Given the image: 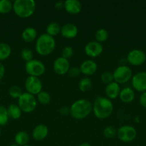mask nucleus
<instances>
[{
  "instance_id": "obj_20",
  "label": "nucleus",
  "mask_w": 146,
  "mask_h": 146,
  "mask_svg": "<svg viewBox=\"0 0 146 146\" xmlns=\"http://www.w3.org/2000/svg\"><path fill=\"white\" fill-rule=\"evenodd\" d=\"M135 96V94L134 91L130 87H126L120 91L119 97L123 102L128 104V103H131L134 100Z\"/></svg>"
},
{
  "instance_id": "obj_16",
  "label": "nucleus",
  "mask_w": 146,
  "mask_h": 146,
  "mask_svg": "<svg viewBox=\"0 0 146 146\" xmlns=\"http://www.w3.org/2000/svg\"><path fill=\"white\" fill-rule=\"evenodd\" d=\"M64 8L70 14H77L81 11L82 4L77 0H66L64 1Z\"/></svg>"
},
{
  "instance_id": "obj_43",
  "label": "nucleus",
  "mask_w": 146,
  "mask_h": 146,
  "mask_svg": "<svg viewBox=\"0 0 146 146\" xmlns=\"http://www.w3.org/2000/svg\"><path fill=\"white\" fill-rule=\"evenodd\" d=\"M24 146H31V145H24Z\"/></svg>"
},
{
  "instance_id": "obj_3",
  "label": "nucleus",
  "mask_w": 146,
  "mask_h": 146,
  "mask_svg": "<svg viewBox=\"0 0 146 146\" xmlns=\"http://www.w3.org/2000/svg\"><path fill=\"white\" fill-rule=\"evenodd\" d=\"M56 47V42L54 37L47 33L42 34L37 37L35 43V50L41 56H47L54 51Z\"/></svg>"
},
{
  "instance_id": "obj_2",
  "label": "nucleus",
  "mask_w": 146,
  "mask_h": 146,
  "mask_svg": "<svg viewBox=\"0 0 146 146\" xmlns=\"http://www.w3.org/2000/svg\"><path fill=\"white\" fill-rule=\"evenodd\" d=\"M70 115L73 118L82 120L87 118L92 111V104L89 100L79 99L72 104Z\"/></svg>"
},
{
  "instance_id": "obj_37",
  "label": "nucleus",
  "mask_w": 146,
  "mask_h": 146,
  "mask_svg": "<svg viewBox=\"0 0 146 146\" xmlns=\"http://www.w3.org/2000/svg\"><path fill=\"white\" fill-rule=\"evenodd\" d=\"M60 113L62 115H67L70 114V108L67 106H63L60 108Z\"/></svg>"
},
{
  "instance_id": "obj_22",
  "label": "nucleus",
  "mask_w": 146,
  "mask_h": 146,
  "mask_svg": "<svg viewBox=\"0 0 146 146\" xmlns=\"http://www.w3.org/2000/svg\"><path fill=\"white\" fill-rule=\"evenodd\" d=\"M9 117L14 120H17L21 116V110L19 107L18 105L16 104H10L7 108Z\"/></svg>"
},
{
  "instance_id": "obj_25",
  "label": "nucleus",
  "mask_w": 146,
  "mask_h": 146,
  "mask_svg": "<svg viewBox=\"0 0 146 146\" xmlns=\"http://www.w3.org/2000/svg\"><path fill=\"white\" fill-rule=\"evenodd\" d=\"M92 86V82L88 77H84L81 78L78 84L79 89L82 92H87L89 90L91 89Z\"/></svg>"
},
{
  "instance_id": "obj_17",
  "label": "nucleus",
  "mask_w": 146,
  "mask_h": 146,
  "mask_svg": "<svg viewBox=\"0 0 146 146\" xmlns=\"http://www.w3.org/2000/svg\"><path fill=\"white\" fill-rule=\"evenodd\" d=\"M120 87L117 83L115 81L110 83V84H107L104 89V92H105L106 96L109 99H115L119 96L120 93Z\"/></svg>"
},
{
  "instance_id": "obj_35",
  "label": "nucleus",
  "mask_w": 146,
  "mask_h": 146,
  "mask_svg": "<svg viewBox=\"0 0 146 146\" xmlns=\"http://www.w3.org/2000/svg\"><path fill=\"white\" fill-rule=\"evenodd\" d=\"M68 75L70 76V77H72V78H76V77L79 76L81 72H80V68L77 66H72L70 67V69L68 71Z\"/></svg>"
},
{
  "instance_id": "obj_6",
  "label": "nucleus",
  "mask_w": 146,
  "mask_h": 146,
  "mask_svg": "<svg viewBox=\"0 0 146 146\" xmlns=\"http://www.w3.org/2000/svg\"><path fill=\"white\" fill-rule=\"evenodd\" d=\"M24 68L29 76L40 77L42 76L46 71V67L44 63L40 60L34 58L30 61L26 62Z\"/></svg>"
},
{
  "instance_id": "obj_24",
  "label": "nucleus",
  "mask_w": 146,
  "mask_h": 146,
  "mask_svg": "<svg viewBox=\"0 0 146 146\" xmlns=\"http://www.w3.org/2000/svg\"><path fill=\"white\" fill-rule=\"evenodd\" d=\"M46 31H47V34L54 37L60 34V31H61V27L58 23L51 22L47 25Z\"/></svg>"
},
{
  "instance_id": "obj_5",
  "label": "nucleus",
  "mask_w": 146,
  "mask_h": 146,
  "mask_svg": "<svg viewBox=\"0 0 146 146\" xmlns=\"http://www.w3.org/2000/svg\"><path fill=\"white\" fill-rule=\"evenodd\" d=\"M37 105V98L29 93H23L18 99V106L24 113H31L35 110Z\"/></svg>"
},
{
  "instance_id": "obj_29",
  "label": "nucleus",
  "mask_w": 146,
  "mask_h": 146,
  "mask_svg": "<svg viewBox=\"0 0 146 146\" xmlns=\"http://www.w3.org/2000/svg\"><path fill=\"white\" fill-rule=\"evenodd\" d=\"M8 112L7 108L3 106H0V126H4L7 124L9 121Z\"/></svg>"
},
{
  "instance_id": "obj_19",
  "label": "nucleus",
  "mask_w": 146,
  "mask_h": 146,
  "mask_svg": "<svg viewBox=\"0 0 146 146\" xmlns=\"http://www.w3.org/2000/svg\"><path fill=\"white\" fill-rule=\"evenodd\" d=\"M37 37V31L32 27H29L24 29L21 33V38L25 42H32Z\"/></svg>"
},
{
  "instance_id": "obj_15",
  "label": "nucleus",
  "mask_w": 146,
  "mask_h": 146,
  "mask_svg": "<svg viewBox=\"0 0 146 146\" xmlns=\"http://www.w3.org/2000/svg\"><path fill=\"white\" fill-rule=\"evenodd\" d=\"M60 34L66 38H73L78 34V28L72 23H67L61 27Z\"/></svg>"
},
{
  "instance_id": "obj_28",
  "label": "nucleus",
  "mask_w": 146,
  "mask_h": 146,
  "mask_svg": "<svg viewBox=\"0 0 146 146\" xmlns=\"http://www.w3.org/2000/svg\"><path fill=\"white\" fill-rule=\"evenodd\" d=\"M109 34L108 31L105 29H99L95 32V38L96 41L98 42L102 43L105 41L108 38Z\"/></svg>"
},
{
  "instance_id": "obj_33",
  "label": "nucleus",
  "mask_w": 146,
  "mask_h": 146,
  "mask_svg": "<svg viewBox=\"0 0 146 146\" xmlns=\"http://www.w3.org/2000/svg\"><path fill=\"white\" fill-rule=\"evenodd\" d=\"M101 81H102L104 84H110V83L114 81V78H113V74L110 72V71H104L102 74L101 75Z\"/></svg>"
},
{
  "instance_id": "obj_26",
  "label": "nucleus",
  "mask_w": 146,
  "mask_h": 146,
  "mask_svg": "<svg viewBox=\"0 0 146 146\" xmlns=\"http://www.w3.org/2000/svg\"><path fill=\"white\" fill-rule=\"evenodd\" d=\"M13 9V3L9 0H0V14H6Z\"/></svg>"
},
{
  "instance_id": "obj_42",
  "label": "nucleus",
  "mask_w": 146,
  "mask_h": 146,
  "mask_svg": "<svg viewBox=\"0 0 146 146\" xmlns=\"http://www.w3.org/2000/svg\"><path fill=\"white\" fill-rule=\"evenodd\" d=\"M1 128H0V135H1Z\"/></svg>"
},
{
  "instance_id": "obj_39",
  "label": "nucleus",
  "mask_w": 146,
  "mask_h": 146,
  "mask_svg": "<svg viewBox=\"0 0 146 146\" xmlns=\"http://www.w3.org/2000/svg\"><path fill=\"white\" fill-rule=\"evenodd\" d=\"M54 7L57 9H60L62 8H64V1H58L54 4Z\"/></svg>"
},
{
  "instance_id": "obj_21",
  "label": "nucleus",
  "mask_w": 146,
  "mask_h": 146,
  "mask_svg": "<svg viewBox=\"0 0 146 146\" xmlns=\"http://www.w3.org/2000/svg\"><path fill=\"white\" fill-rule=\"evenodd\" d=\"M14 141L16 144L19 146L28 145V143L29 141V136L26 131H19L14 136Z\"/></svg>"
},
{
  "instance_id": "obj_9",
  "label": "nucleus",
  "mask_w": 146,
  "mask_h": 146,
  "mask_svg": "<svg viewBox=\"0 0 146 146\" xmlns=\"http://www.w3.org/2000/svg\"><path fill=\"white\" fill-rule=\"evenodd\" d=\"M24 86L27 93L32 95H37L42 91V83L39 77L29 76L25 80Z\"/></svg>"
},
{
  "instance_id": "obj_7",
  "label": "nucleus",
  "mask_w": 146,
  "mask_h": 146,
  "mask_svg": "<svg viewBox=\"0 0 146 146\" xmlns=\"http://www.w3.org/2000/svg\"><path fill=\"white\" fill-rule=\"evenodd\" d=\"M113 74L114 81L118 84H125L132 79L133 71L127 66H119L115 69Z\"/></svg>"
},
{
  "instance_id": "obj_10",
  "label": "nucleus",
  "mask_w": 146,
  "mask_h": 146,
  "mask_svg": "<svg viewBox=\"0 0 146 146\" xmlns=\"http://www.w3.org/2000/svg\"><path fill=\"white\" fill-rule=\"evenodd\" d=\"M127 61L133 66H140L146 61V54L140 49H133L127 54Z\"/></svg>"
},
{
  "instance_id": "obj_8",
  "label": "nucleus",
  "mask_w": 146,
  "mask_h": 146,
  "mask_svg": "<svg viewBox=\"0 0 146 146\" xmlns=\"http://www.w3.org/2000/svg\"><path fill=\"white\" fill-rule=\"evenodd\" d=\"M117 136L122 142L130 143L135 139L137 136V131L135 128L131 125H123L117 130Z\"/></svg>"
},
{
  "instance_id": "obj_1",
  "label": "nucleus",
  "mask_w": 146,
  "mask_h": 146,
  "mask_svg": "<svg viewBox=\"0 0 146 146\" xmlns=\"http://www.w3.org/2000/svg\"><path fill=\"white\" fill-rule=\"evenodd\" d=\"M114 106L111 100L107 97L98 96L92 104V111L96 118L105 119L113 113Z\"/></svg>"
},
{
  "instance_id": "obj_18",
  "label": "nucleus",
  "mask_w": 146,
  "mask_h": 146,
  "mask_svg": "<svg viewBox=\"0 0 146 146\" xmlns=\"http://www.w3.org/2000/svg\"><path fill=\"white\" fill-rule=\"evenodd\" d=\"M49 133L48 127L44 124H39L33 129L32 137L34 140L40 141L44 140Z\"/></svg>"
},
{
  "instance_id": "obj_27",
  "label": "nucleus",
  "mask_w": 146,
  "mask_h": 146,
  "mask_svg": "<svg viewBox=\"0 0 146 146\" xmlns=\"http://www.w3.org/2000/svg\"><path fill=\"white\" fill-rule=\"evenodd\" d=\"M37 101L42 105H47L51 101V96L47 91H42L37 95Z\"/></svg>"
},
{
  "instance_id": "obj_13",
  "label": "nucleus",
  "mask_w": 146,
  "mask_h": 146,
  "mask_svg": "<svg viewBox=\"0 0 146 146\" xmlns=\"http://www.w3.org/2000/svg\"><path fill=\"white\" fill-rule=\"evenodd\" d=\"M70 68V65L68 60L62 56L56 58L53 63V69L58 75L63 76L67 74Z\"/></svg>"
},
{
  "instance_id": "obj_32",
  "label": "nucleus",
  "mask_w": 146,
  "mask_h": 146,
  "mask_svg": "<svg viewBox=\"0 0 146 146\" xmlns=\"http://www.w3.org/2000/svg\"><path fill=\"white\" fill-rule=\"evenodd\" d=\"M21 58L25 62H28L33 59V52L31 49L28 48H25L21 51Z\"/></svg>"
},
{
  "instance_id": "obj_11",
  "label": "nucleus",
  "mask_w": 146,
  "mask_h": 146,
  "mask_svg": "<svg viewBox=\"0 0 146 146\" xmlns=\"http://www.w3.org/2000/svg\"><path fill=\"white\" fill-rule=\"evenodd\" d=\"M132 85L133 88L139 92L146 91V72L140 71L132 77Z\"/></svg>"
},
{
  "instance_id": "obj_34",
  "label": "nucleus",
  "mask_w": 146,
  "mask_h": 146,
  "mask_svg": "<svg viewBox=\"0 0 146 146\" xmlns=\"http://www.w3.org/2000/svg\"><path fill=\"white\" fill-rule=\"evenodd\" d=\"M73 54H74V50H73L72 47L70 46H67L64 47L62 51V57L67 60L71 58Z\"/></svg>"
},
{
  "instance_id": "obj_38",
  "label": "nucleus",
  "mask_w": 146,
  "mask_h": 146,
  "mask_svg": "<svg viewBox=\"0 0 146 146\" xmlns=\"http://www.w3.org/2000/svg\"><path fill=\"white\" fill-rule=\"evenodd\" d=\"M4 74H5V67L0 62V80L4 77Z\"/></svg>"
},
{
  "instance_id": "obj_30",
  "label": "nucleus",
  "mask_w": 146,
  "mask_h": 146,
  "mask_svg": "<svg viewBox=\"0 0 146 146\" xmlns=\"http://www.w3.org/2000/svg\"><path fill=\"white\" fill-rule=\"evenodd\" d=\"M22 94V90L18 86H12L9 89V94L13 98L19 99V98L21 96Z\"/></svg>"
},
{
  "instance_id": "obj_36",
  "label": "nucleus",
  "mask_w": 146,
  "mask_h": 146,
  "mask_svg": "<svg viewBox=\"0 0 146 146\" xmlns=\"http://www.w3.org/2000/svg\"><path fill=\"white\" fill-rule=\"evenodd\" d=\"M139 102L142 106L146 108V91L141 94L140 98H139Z\"/></svg>"
},
{
  "instance_id": "obj_41",
  "label": "nucleus",
  "mask_w": 146,
  "mask_h": 146,
  "mask_svg": "<svg viewBox=\"0 0 146 146\" xmlns=\"http://www.w3.org/2000/svg\"><path fill=\"white\" fill-rule=\"evenodd\" d=\"M10 146H19V145H18L17 144H16V143H12L11 145H10Z\"/></svg>"
},
{
  "instance_id": "obj_4",
  "label": "nucleus",
  "mask_w": 146,
  "mask_h": 146,
  "mask_svg": "<svg viewBox=\"0 0 146 146\" xmlns=\"http://www.w3.org/2000/svg\"><path fill=\"white\" fill-rule=\"evenodd\" d=\"M37 4L34 0H16L13 3V10L16 15L22 19L29 18L33 15Z\"/></svg>"
},
{
  "instance_id": "obj_12",
  "label": "nucleus",
  "mask_w": 146,
  "mask_h": 146,
  "mask_svg": "<svg viewBox=\"0 0 146 146\" xmlns=\"http://www.w3.org/2000/svg\"><path fill=\"white\" fill-rule=\"evenodd\" d=\"M103 51V46L101 43L97 41H92L87 43L84 46V52L88 56L96 58Z\"/></svg>"
},
{
  "instance_id": "obj_40",
  "label": "nucleus",
  "mask_w": 146,
  "mask_h": 146,
  "mask_svg": "<svg viewBox=\"0 0 146 146\" xmlns=\"http://www.w3.org/2000/svg\"><path fill=\"white\" fill-rule=\"evenodd\" d=\"M79 146H91L90 143H82V144H80Z\"/></svg>"
},
{
  "instance_id": "obj_14",
  "label": "nucleus",
  "mask_w": 146,
  "mask_h": 146,
  "mask_svg": "<svg viewBox=\"0 0 146 146\" xmlns=\"http://www.w3.org/2000/svg\"><path fill=\"white\" fill-rule=\"evenodd\" d=\"M80 72L86 76H92L97 70V65L94 61L92 59H87L81 63L80 66Z\"/></svg>"
},
{
  "instance_id": "obj_23",
  "label": "nucleus",
  "mask_w": 146,
  "mask_h": 146,
  "mask_svg": "<svg viewBox=\"0 0 146 146\" xmlns=\"http://www.w3.org/2000/svg\"><path fill=\"white\" fill-rule=\"evenodd\" d=\"M11 54V48L7 43H0V61L7 59Z\"/></svg>"
},
{
  "instance_id": "obj_31",
  "label": "nucleus",
  "mask_w": 146,
  "mask_h": 146,
  "mask_svg": "<svg viewBox=\"0 0 146 146\" xmlns=\"http://www.w3.org/2000/svg\"><path fill=\"white\" fill-rule=\"evenodd\" d=\"M117 130H116L114 127L111 126V125H109V126L105 127L103 130V135L106 138H113L115 136H117Z\"/></svg>"
}]
</instances>
